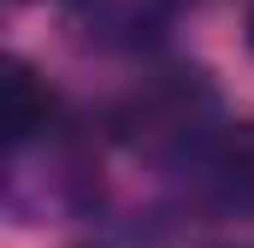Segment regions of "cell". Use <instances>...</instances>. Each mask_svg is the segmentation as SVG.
Here are the masks:
<instances>
[{
  "label": "cell",
  "instance_id": "cell-1",
  "mask_svg": "<svg viewBox=\"0 0 254 248\" xmlns=\"http://www.w3.org/2000/svg\"><path fill=\"white\" fill-rule=\"evenodd\" d=\"M54 89H48V77H36L24 60H6L0 71V119H6V136L12 142H30L36 130H48L54 119Z\"/></svg>",
  "mask_w": 254,
  "mask_h": 248
},
{
  "label": "cell",
  "instance_id": "cell-2",
  "mask_svg": "<svg viewBox=\"0 0 254 248\" xmlns=\"http://www.w3.org/2000/svg\"><path fill=\"white\" fill-rule=\"evenodd\" d=\"M249 48H254V0H249Z\"/></svg>",
  "mask_w": 254,
  "mask_h": 248
}]
</instances>
